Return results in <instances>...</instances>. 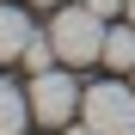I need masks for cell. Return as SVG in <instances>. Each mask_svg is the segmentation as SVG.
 <instances>
[{
  "instance_id": "cell-5",
  "label": "cell",
  "mask_w": 135,
  "mask_h": 135,
  "mask_svg": "<svg viewBox=\"0 0 135 135\" xmlns=\"http://www.w3.org/2000/svg\"><path fill=\"white\" fill-rule=\"evenodd\" d=\"M31 37H37V31H31L25 12H18V6H0V61H18Z\"/></svg>"
},
{
  "instance_id": "cell-1",
  "label": "cell",
  "mask_w": 135,
  "mask_h": 135,
  "mask_svg": "<svg viewBox=\"0 0 135 135\" xmlns=\"http://www.w3.org/2000/svg\"><path fill=\"white\" fill-rule=\"evenodd\" d=\"M104 18L86 6H55V18H49V43H55V55L68 61V68H86V61H104Z\"/></svg>"
},
{
  "instance_id": "cell-8",
  "label": "cell",
  "mask_w": 135,
  "mask_h": 135,
  "mask_svg": "<svg viewBox=\"0 0 135 135\" xmlns=\"http://www.w3.org/2000/svg\"><path fill=\"white\" fill-rule=\"evenodd\" d=\"M86 6H92L98 18H117V12H129V0H86Z\"/></svg>"
},
{
  "instance_id": "cell-9",
  "label": "cell",
  "mask_w": 135,
  "mask_h": 135,
  "mask_svg": "<svg viewBox=\"0 0 135 135\" xmlns=\"http://www.w3.org/2000/svg\"><path fill=\"white\" fill-rule=\"evenodd\" d=\"M61 135H98L92 123H61Z\"/></svg>"
},
{
  "instance_id": "cell-11",
  "label": "cell",
  "mask_w": 135,
  "mask_h": 135,
  "mask_svg": "<svg viewBox=\"0 0 135 135\" xmlns=\"http://www.w3.org/2000/svg\"><path fill=\"white\" fill-rule=\"evenodd\" d=\"M129 18H135V0H129Z\"/></svg>"
},
{
  "instance_id": "cell-4",
  "label": "cell",
  "mask_w": 135,
  "mask_h": 135,
  "mask_svg": "<svg viewBox=\"0 0 135 135\" xmlns=\"http://www.w3.org/2000/svg\"><path fill=\"white\" fill-rule=\"evenodd\" d=\"M25 123H31V92L0 80V135H25Z\"/></svg>"
},
{
  "instance_id": "cell-7",
  "label": "cell",
  "mask_w": 135,
  "mask_h": 135,
  "mask_svg": "<svg viewBox=\"0 0 135 135\" xmlns=\"http://www.w3.org/2000/svg\"><path fill=\"white\" fill-rule=\"evenodd\" d=\"M18 61H25L31 74H43V68H55L61 55H55V43H49V31H43V37H31V43H25V55H18Z\"/></svg>"
},
{
  "instance_id": "cell-13",
  "label": "cell",
  "mask_w": 135,
  "mask_h": 135,
  "mask_svg": "<svg viewBox=\"0 0 135 135\" xmlns=\"http://www.w3.org/2000/svg\"><path fill=\"white\" fill-rule=\"evenodd\" d=\"M123 135H135V129H123Z\"/></svg>"
},
{
  "instance_id": "cell-12",
  "label": "cell",
  "mask_w": 135,
  "mask_h": 135,
  "mask_svg": "<svg viewBox=\"0 0 135 135\" xmlns=\"http://www.w3.org/2000/svg\"><path fill=\"white\" fill-rule=\"evenodd\" d=\"M129 80H135V68H129Z\"/></svg>"
},
{
  "instance_id": "cell-3",
  "label": "cell",
  "mask_w": 135,
  "mask_h": 135,
  "mask_svg": "<svg viewBox=\"0 0 135 135\" xmlns=\"http://www.w3.org/2000/svg\"><path fill=\"white\" fill-rule=\"evenodd\" d=\"M80 117L92 123L98 135H123L135 129V80H98V86H86V98H80Z\"/></svg>"
},
{
  "instance_id": "cell-2",
  "label": "cell",
  "mask_w": 135,
  "mask_h": 135,
  "mask_svg": "<svg viewBox=\"0 0 135 135\" xmlns=\"http://www.w3.org/2000/svg\"><path fill=\"white\" fill-rule=\"evenodd\" d=\"M31 117L43 129H61V123H74V110L86 98V86H74V74L68 68H43V74H31Z\"/></svg>"
},
{
  "instance_id": "cell-6",
  "label": "cell",
  "mask_w": 135,
  "mask_h": 135,
  "mask_svg": "<svg viewBox=\"0 0 135 135\" xmlns=\"http://www.w3.org/2000/svg\"><path fill=\"white\" fill-rule=\"evenodd\" d=\"M104 61L117 68V74H129V68H135V18L104 31Z\"/></svg>"
},
{
  "instance_id": "cell-10",
  "label": "cell",
  "mask_w": 135,
  "mask_h": 135,
  "mask_svg": "<svg viewBox=\"0 0 135 135\" xmlns=\"http://www.w3.org/2000/svg\"><path fill=\"white\" fill-rule=\"evenodd\" d=\"M31 6H68V0H31Z\"/></svg>"
}]
</instances>
